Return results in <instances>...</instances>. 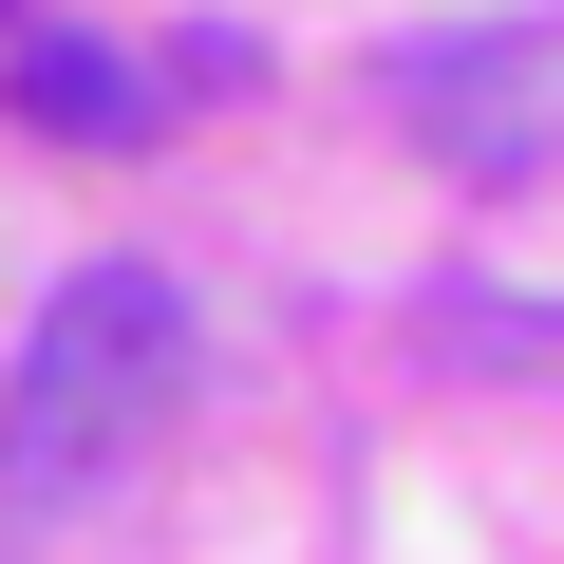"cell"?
<instances>
[{
  "mask_svg": "<svg viewBox=\"0 0 564 564\" xmlns=\"http://www.w3.org/2000/svg\"><path fill=\"white\" fill-rule=\"evenodd\" d=\"M0 95H20L57 151H151V132H170V95H151L113 39H0Z\"/></svg>",
  "mask_w": 564,
  "mask_h": 564,
  "instance_id": "cell-3",
  "label": "cell"
},
{
  "mask_svg": "<svg viewBox=\"0 0 564 564\" xmlns=\"http://www.w3.org/2000/svg\"><path fill=\"white\" fill-rule=\"evenodd\" d=\"M188 395V282L170 263H76L20 377H0V527H57L76 489H113Z\"/></svg>",
  "mask_w": 564,
  "mask_h": 564,
  "instance_id": "cell-1",
  "label": "cell"
},
{
  "mask_svg": "<svg viewBox=\"0 0 564 564\" xmlns=\"http://www.w3.org/2000/svg\"><path fill=\"white\" fill-rule=\"evenodd\" d=\"M377 95H395V113H414L452 170H489V188H508V170H545L564 57H545L527 20H489V39H395V57H377Z\"/></svg>",
  "mask_w": 564,
  "mask_h": 564,
  "instance_id": "cell-2",
  "label": "cell"
}]
</instances>
